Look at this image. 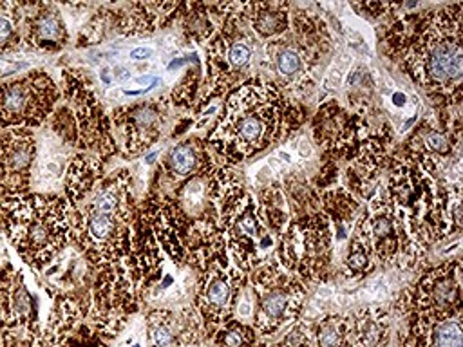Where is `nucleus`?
Listing matches in <instances>:
<instances>
[{
	"mask_svg": "<svg viewBox=\"0 0 463 347\" xmlns=\"http://www.w3.org/2000/svg\"><path fill=\"white\" fill-rule=\"evenodd\" d=\"M463 313L445 318L405 316L400 347H463Z\"/></svg>",
	"mask_w": 463,
	"mask_h": 347,
	"instance_id": "nucleus-21",
	"label": "nucleus"
},
{
	"mask_svg": "<svg viewBox=\"0 0 463 347\" xmlns=\"http://www.w3.org/2000/svg\"><path fill=\"white\" fill-rule=\"evenodd\" d=\"M351 233H354L371 251L378 266H391L400 262V237L391 211L383 181L376 192L365 201L356 217Z\"/></svg>",
	"mask_w": 463,
	"mask_h": 347,
	"instance_id": "nucleus-17",
	"label": "nucleus"
},
{
	"mask_svg": "<svg viewBox=\"0 0 463 347\" xmlns=\"http://www.w3.org/2000/svg\"><path fill=\"white\" fill-rule=\"evenodd\" d=\"M257 42L244 20L242 2H235L221 27L204 43L206 74L194 105V117L199 116L201 108L204 110L212 101L222 99L233 87L251 76L248 70L255 58Z\"/></svg>",
	"mask_w": 463,
	"mask_h": 347,
	"instance_id": "nucleus-6",
	"label": "nucleus"
},
{
	"mask_svg": "<svg viewBox=\"0 0 463 347\" xmlns=\"http://www.w3.org/2000/svg\"><path fill=\"white\" fill-rule=\"evenodd\" d=\"M217 347H253L257 342V333L253 327L239 318H232L212 336Z\"/></svg>",
	"mask_w": 463,
	"mask_h": 347,
	"instance_id": "nucleus-35",
	"label": "nucleus"
},
{
	"mask_svg": "<svg viewBox=\"0 0 463 347\" xmlns=\"http://www.w3.org/2000/svg\"><path fill=\"white\" fill-rule=\"evenodd\" d=\"M99 78H101L105 83H110V76H109V69H107V67H103V69H101Z\"/></svg>",
	"mask_w": 463,
	"mask_h": 347,
	"instance_id": "nucleus-39",
	"label": "nucleus"
},
{
	"mask_svg": "<svg viewBox=\"0 0 463 347\" xmlns=\"http://www.w3.org/2000/svg\"><path fill=\"white\" fill-rule=\"evenodd\" d=\"M333 51V34L326 20L307 5H291L288 31L264 42L262 65L288 96H302L317 83Z\"/></svg>",
	"mask_w": 463,
	"mask_h": 347,
	"instance_id": "nucleus-5",
	"label": "nucleus"
},
{
	"mask_svg": "<svg viewBox=\"0 0 463 347\" xmlns=\"http://www.w3.org/2000/svg\"><path fill=\"white\" fill-rule=\"evenodd\" d=\"M371 130L365 114L349 110L333 98L320 103L311 119L313 143L322 150V159L335 163H347Z\"/></svg>",
	"mask_w": 463,
	"mask_h": 347,
	"instance_id": "nucleus-15",
	"label": "nucleus"
},
{
	"mask_svg": "<svg viewBox=\"0 0 463 347\" xmlns=\"http://www.w3.org/2000/svg\"><path fill=\"white\" fill-rule=\"evenodd\" d=\"M0 231L25 266L43 273L71 246V204L52 192L2 195Z\"/></svg>",
	"mask_w": 463,
	"mask_h": 347,
	"instance_id": "nucleus-4",
	"label": "nucleus"
},
{
	"mask_svg": "<svg viewBox=\"0 0 463 347\" xmlns=\"http://www.w3.org/2000/svg\"><path fill=\"white\" fill-rule=\"evenodd\" d=\"M105 174V163L92 154L78 152L71 157L63 174V195L69 204L78 202Z\"/></svg>",
	"mask_w": 463,
	"mask_h": 347,
	"instance_id": "nucleus-28",
	"label": "nucleus"
},
{
	"mask_svg": "<svg viewBox=\"0 0 463 347\" xmlns=\"http://www.w3.org/2000/svg\"><path fill=\"white\" fill-rule=\"evenodd\" d=\"M60 99V85L43 69L0 81V130L42 128Z\"/></svg>",
	"mask_w": 463,
	"mask_h": 347,
	"instance_id": "nucleus-11",
	"label": "nucleus"
},
{
	"mask_svg": "<svg viewBox=\"0 0 463 347\" xmlns=\"http://www.w3.org/2000/svg\"><path fill=\"white\" fill-rule=\"evenodd\" d=\"M146 347H188L190 336L181 314L156 307L145 316Z\"/></svg>",
	"mask_w": 463,
	"mask_h": 347,
	"instance_id": "nucleus-27",
	"label": "nucleus"
},
{
	"mask_svg": "<svg viewBox=\"0 0 463 347\" xmlns=\"http://www.w3.org/2000/svg\"><path fill=\"white\" fill-rule=\"evenodd\" d=\"M61 101L72 114L76 127V148L92 154L103 163L118 154L110 116L105 112L92 85L72 67L61 69Z\"/></svg>",
	"mask_w": 463,
	"mask_h": 347,
	"instance_id": "nucleus-9",
	"label": "nucleus"
},
{
	"mask_svg": "<svg viewBox=\"0 0 463 347\" xmlns=\"http://www.w3.org/2000/svg\"><path fill=\"white\" fill-rule=\"evenodd\" d=\"M291 5L293 4L282 0L242 2V14L253 36L257 40L269 42L288 31Z\"/></svg>",
	"mask_w": 463,
	"mask_h": 347,
	"instance_id": "nucleus-25",
	"label": "nucleus"
},
{
	"mask_svg": "<svg viewBox=\"0 0 463 347\" xmlns=\"http://www.w3.org/2000/svg\"><path fill=\"white\" fill-rule=\"evenodd\" d=\"M383 188L400 237L398 266L412 269L450 237L449 177L429 155L402 145L389 157Z\"/></svg>",
	"mask_w": 463,
	"mask_h": 347,
	"instance_id": "nucleus-3",
	"label": "nucleus"
},
{
	"mask_svg": "<svg viewBox=\"0 0 463 347\" xmlns=\"http://www.w3.org/2000/svg\"><path fill=\"white\" fill-rule=\"evenodd\" d=\"M0 195H2V172H0Z\"/></svg>",
	"mask_w": 463,
	"mask_h": 347,
	"instance_id": "nucleus-40",
	"label": "nucleus"
},
{
	"mask_svg": "<svg viewBox=\"0 0 463 347\" xmlns=\"http://www.w3.org/2000/svg\"><path fill=\"white\" fill-rule=\"evenodd\" d=\"M306 123V112L273 80L251 74L222 101L204 137L219 164L233 166L284 143Z\"/></svg>",
	"mask_w": 463,
	"mask_h": 347,
	"instance_id": "nucleus-2",
	"label": "nucleus"
},
{
	"mask_svg": "<svg viewBox=\"0 0 463 347\" xmlns=\"http://www.w3.org/2000/svg\"><path fill=\"white\" fill-rule=\"evenodd\" d=\"M168 101L165 96L152 101H137L112 108L110 125L114 141L119 137L118 155L136 157L150 150L163 134Z\"/></svg>",
	"mask_w": 463,
	"mask_h": 347,
	"instance_id": "nucleus-16",
	"label": "nucleus"
},
{
	"mask_svg": "<svg viewBox=\"0 0 463 347\" xmlns=\"http://www.w3.org/2000/svg\"><path fill=\"white\" fill-rule=\"evenodd\" d=\"M335 251L333 228L320 210L291 217L279 239L275 257L306 286L329 278Z\"/></svg>",
	"mask_w": 463,
	"mask_h": 347,
	"instance_id": "nucleus-8",
	"label": "nucleus"
},
{
	"mask_svg": "<svg viewBox=\"0 0 463 347\" xmlns=\"http://www.w3.org/2000/svg\"><path fill=\"white\" fill-rule=\"evenodd\" d=\"M47 347H110L109 342H103L101 336L96 334V331L92 327H89V324L81 322L61 343H54V345H47Z\"/></svg>",
	"mask_w": 463,
	"mask_h": 347,
	"instance_id": "nucleus-36",
	"label": "nucleus"
},
{
	"mask_svg": "<svg viewBox=\"0 0 463 347\" xmlns=\"http://www.w3.org/2000/svg\"><path fill=\"white\" fill-rule=\"evenodd\" d=\"M152 49H148V47H137V49H134L132 52H130V58L132 60H146V58H150L152 56Z\"/></svg>",
	"mask_w": 463,
	"mask_h": 347,
	"instance_id": "nucleus-38",
	"label": "nucleus"
},
{
	"mask_svg": "<svg viewBox=\"0 0 463 347\" xmlns=\"http://www.w3.org/2000/svg\"><path fill=\"white\" fill-rule=\"evenodd\" d=\"M317 347H351L349 318L340 313H327L315 320Z\"/></svg>",
	"mask_w": 463,
	"mask_h": 347,
	"instance_id": "nucleus-32",
	"label": "nucleus"
},
{
	"mask_svg": "<svg viewBox=\"0 0 463 347\" xmlns=\"http://www.w3.org/2000/svg\"><path fill=\"white\" fill-rule=\"evenodd\" d=\"M315 192H317V206L329 220L335 240L349 239L353 224L364 208L362 201L338 183Z\"/></svg>",
	"mask_w": 463,
	"mask_h": 347,
	"instance_id": "nucleus-24",
	"label": "nucleus"
},
{
	"mask_svg": "<svg viewBox=\"0 0 463 347\" xmlns=\"http://www.w3.org/2000/svg\"><path fill=\"white\" fill-rule=\"evenodd\" d=\"M353 9L364 11L371 18H382V16H391L396 14L400 9H416L420 4H405V2H360V4H351Z\"/></svg>",
	"mask_w": 463,
	"mask_h": 347,
	"instance_id": "nucleus-37",
	"label": "nucleus"
},
{
	"mask_svg": "<svg viewBox=\"0 0 463 347\" xmlns=\"http://www.w3.org/2000/svg\"><path fill=\"white\" fill-rule=\"evenodd\" d=\"M396 307L403 316L445 318L463 313L459 258H447L429 267L400 295Z\"/></svg>",
	"mask_w": 463,
	"mask_h": 347,
	"instance_id": "nucleus-12",
	"label": "nucleus"
},
{
	"mask_svg": "<svg viewBox=\"0 0 463 347\" xmlns=\"http://www.w3.org/2000/svg\"><path fill=\"white\" fill-rule=\"evenodd\" d=\"M253 347H317L315 320L298 318L297 322L271 336H257Z\"/></svg>",
	"mask_w": 463,
	"mask_h": 347,
	"instance_id": "nucleus-31",
	"label": "nucleus"
},
{
	"mask_svg": "<svg viewBox=\"0 0 463 347\" xmlns=\"http://www.w3.org/2000/svg\"><path fill=\"white\" fill-rule=\"evenodd\" d=\"M253 300L251 327L257 336H271L302 318L307 286L275 257H268L246 275Z\"/></svg>",
	"mask_w": 463,
	"mask_h": 347,
	"instance_id": "nucleus-7",
	"label": "nucleus"
},
{
	"mask_svg": "<svg viewBox=\"0 0 463 347\" xmlns=\"http://www.w3.org/2000/svg\"><path fill=\"white\" fill-rule=\"evenodd\" d=\"M0 333L4 347H42L36 300L9 262L0 277Z\"/></svg>",
	"mask_w": 463,
	"mask_h": 347,
	"instance_id": "nucleus-14",
	"label": "nucleus"
},
{
	"mask_svg": "<svg viewBox=\"0 0 463 347\" xmlns=\"http://www.w3.org/2000/svg\"><path fill=\"white\" fill-rule=\"evenodd\" d=\"M183 4V2H181ZM179 2H132L112 9V33L121 36H150L179 18Z\"/></svg>",
	"mask_w": 463,
	"mask_h": 347,
	"instance_id": "nucleus-20",
	"label": "nucleus"
},
{
	"mask_svg": "<svg viewBox=\"0 0 463 347\" xmlns=\"http://www.w3.org/2000/svg\"><path fill=\"white\" fill-rule=\"evenodd\" d=\"M255 201H257V208L264 226L279 240L293 217L282 183L269 181L262 184L259 188V195L255 197Z\"/></svg>",
	"mask_w": 463,
	"mask_h": 347,
	"instance_id": "nucleus-29",
	"label": "nucleus"
},
{
	"mask_svg": "<svg viewBox=\"0 0 463 347\" xmlns=\"http://www.w3.org/2000/svg\"><path fill=\"white\" fill-rule=\"evenodd\" d=\"M376 267L378 264L373 258L367 246L354 233H349L347 251L344 258V271L349 277H365V275H371Z\"/></svg>",
	"mask_w": 463,
	"mask_h": 347,
	"instance_id": "nucleus-34",
	"label": "nucleus"
},
{
	"mask_svg": "<svg viewBox=\"0 0 463 347\" xmlns=\"http://www.w3.org/2000/svg\"><path fill=\"white\" fill-rule=\"evenodd\" d=\"M38 155L36 130H0V172L2 195L33 192V172ZM0 195V197H2Z\"/></svg>",
	"mask_w": 463,
	"mask_h": 347,
	"instance_id": "nucleus-18",
	"label": "nucleus"
},
{
	"mask_svg": "<svg viewBox=\"0 0 463 347\" xmlns=\"http://www.w3.org/2000/svg\"><path fill=\"white\" fill-rule=\"evenodd\" d=\"M24 49V2H0V56Z\"/></svg>",
	"mask_w": 463,
	"mask_h": 347,
	"instance_id": "nucleus-30",
	"label": "nucleus"
},
{
	"mask_svg": "<svg viewBox=\"0 0 463 347\" xmlns=\"http://www.w3.org/2000/svg\"><path fill=\"white\" fill-rule=\"evenodd\" d=\"M380 45L438 108H461L463 2L396 13Z\"/></svg>",
	"mask_w": 463,
	"mask_h": 347,
	"instance_id": "nucleus-1",
	"label": "nucleus"
},
{
	"mask_svg": "<svg viewBox=\"0 0 463 347\" xmlns=\"http://www.w3.org/2000/svg\"><path fill=\"white\" fill-rule=\"evenodd\" d=\"M244 286L246 275L232 264L228 255L215 258L197 273L192 307L203 324L206 340H212L219 327L235 318L237 300Z\"/></svg>",
	"mask_w": 463,
	"mask_h": 347,
	"instance_id": "nucleus-13",
	"label": "nucleus"
},
{
	"mask_svg": "<svg viewBox=\"0 0 463 347\" xmlns=\"http://www.w3.org/2000/svg\"><path fill=\"white\" fill-rule=\"evenodd\" d=\"M351 347H387L391 338V318L387 309L365 305L347 314Z\"/></svg>",
	"mask_w": 463,
	"mask_h": 347,
	"instance_id": "nucleus-26",
	"label": "nucleus"
},
{
	"mask_svg": "<svg viewBox=\"0 0 463 347\" xmlns=\"http://www.w3.org/2000/svg\"><path fill=\"white\" fill-rule=\"evenodd\" d=\"M71 40L63 14L51 2H24V49L58 52Z\"/></svg>",
	"mask_w": 463,
	"mask_h": 347,
	"instance_id": "nucleus-19",
	"label": "nucleus"
},
{
	"mask_svg": "<svg viewBox=\"0 0 463 347\" xmlns=\"http://www.w3.org/2000/svg\"><path fill=\"white\" fill-rule=\"evenodd\" d=\"M459 139L461 132H454L439 121L434 125L432 119L425 117L412 128L403 141V146L421 152L439 166H445L452 157L459 159Z\"/></svg>",
	"mask_w": 463,
	"mask_h": 347,
	"instance_id": "nucleus-23",
	"label": "nucleus"
},
{
	"mask_svg": "<svg viewBox=\"0 0 463 347\" xmlns=\"http://www.w3.org/2000/svg\"><path fill=\"white\" fill-rule=\"evenodd\" d=\"M157 166L174 183H181L192 175L215 170L219 166V161L210 152L204 139L188 137L170 146Z\"/></svg>",
	"mask_w": 463,
	"mask_h": 347,
	"instance_id": "nucleus-22",
	"label": "nucleus"
},
{
	"mask_svg": "<svg viewBox=\"0 0 463 347\" xmlns=\"http://www.w3.org/2000/svg\"><path fill=\"white\" fill-rule=\"evenodd\" d=\"M201 81H203V67H201V63H195V67H190L184 72L183 80L172 89V92L165 96L168 105L192 108L197 101V96L201 90Z\"/></svg>",
	"mask_w": 463,
	"mask_h": 347,
	"instance_id": "nucleus-33",
	"label": "nucleus"
},
{
	"mask_svg": "<svg viewBox=\"0 0 463 347\" xmlns=\"http://www.w3.org/2000/svg\"><path fill=\"white\" fill-rule=\"evenodd\" d=\"M215 215L224 235L228 258L244 275L275 253L279 240L264 226L250 190Z\"/></svg>",
	"mask_w": 463,
	"mask_h": 347,
	"instance_id": "nucleus-10",
	"label": "nucleus"
}]
</instances>
